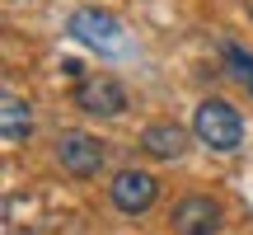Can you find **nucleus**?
<instances>
[{
	"label": "nucleus",
	"instance_id": "1",
	"mask_svg": "<svg viewBox=\"0 0 253 235\" xmlns=\"http://www.w3.org/2000/svg\"><path fill=\"white\" fill-rule=\"evenodd\" d=\"M192 136L202 146H211V151L230 155L244 146V118H239V109L230 99H202L192 109Z\"/></svg>",
	"mask_w": 253,
	"mask_h": 235
},
{
	"label": "nucleus",
	"instance_id": "2",
	"mask_svg": "<svg viewBox=\"0 0 253 235\" xmlns=\"http://www.w3.org/2000/svg\"><path fill=\"white\" fill-rule=\"evenodd\" d=\"M103 160H108V146L94 132L71 127V132L56 136V165H61L66 174H75V179H94V174L103 170Z\"/></svg>",
	"mask_w": 253,
	"mask_h": 235
},
{
	"label": "nucleus",
	"instance_id": "3",
	"mask_svg": "<svg viewBox=\"0 0 253 235\" xmlns=\"http://www.w3.org/2000/svg\"><path fill=\"white\" fill-rule=\"evenodd\" d=\"M108 198L113 207L122 212V217H141V212L155 207V198H160V179H155L150 170H118L108 183Z\"/></svg>",
	"mask_w": 253,
	"mask_h": 235
},
{
	"label": "nucleus",
	"instance_id": "4",
	"mask_svg": "<svg viewBox=\"0 0 253 235\" xmlns=\"http://www.w3.org/2000/svg\"><path fill=\"white\" fill-rule=\"evenodd\" d=\"M169 226H173V235H216L225 226V212H220V202L207 198V193H188V198L173 202Z\"/></svg>",
	"mask_w": 253,
	"mask_h": 235
},
{
	"label": "nucleus",
	"instance_id": "5",
	"mask_svg": "<svg viewBox=\"0 0 253 235\" xmlns=\"http://www.w3.org/2000/svg\"><path fill=\"white\" fill-rule=\"evenodd\" d=\"M71 99H75V109L89 113V118H122L126 113V90L113 75H89V80H80Z\"/></svg>",
	"mask_w": 253,
	"mask_h": 235
},
{
	"label": "nucleus",
	"instance_id": "6",
	"mask_svg": "<svg viewBox=\"0 0 253 235\" xmlns=\"http://www.w3.org/2000/svg\"><path fill=\"white\" fill-rule=\"evenodd\" d=\"M71 33L80 38V43L108 52V57H122V52H126L122 24H118L113 14H103V9H75V14H71Z\"/></svg>",
	"mask_w": 253,
	"mask_h": 235
},
{
	"label": "nucleus",
	"instance_id": "7",
	"mask_svg": "<svg viewBox=\"0 0 253 235\" xmlns=\"http://www.w3.org/2000/svg\"><path fill=\"white\" fill-rule=\"evenodd\" d=\"M141 151L155 155V160H178L188 151V132H183L173 118H155V122L141 127Z\"/></svg>",
	"mask_w": 253,
	"mask_h": 235
},
{
	"label": "nucleus",
	"instance_id": "8",
	"mask_svg": "<svg viewBox=\"0 0 253 235\" xmlns=\"http://www.w3.org/2000/svg\"><path fill=\"white\" fill-rule=\"evenodd\" d=\"M28 132H33V104L24 94L5 90L0 94V136H5V146H24Z\"/></svg>",
	"mask_w": 253,
	"mask_h": 235
},
{
	"label": "nucleus",
	"instance_id": "9",
	"mask_svg": "<svg viewBox=\"0 0 253 235\" xmlns=\"http://www.w3.org/2000/svg\"><path fill=\"white\" fill-rule=\"evenodd\" d=\"M249 14H253V0H249Z\"/></svg>",
	"mask_w": 253,
	"mask_h": 235
},
{
	"label": "nucleus",
	"instance_id": "10",
	"mask_svg": "<svg viewBox=\"0 0 253 235\" xmlns=\"http://www.w3.org/2000/svg\"><path fill=\"white\" fill-rule=\"evenodd\" d=\"M9 5H14V0H9Z\"/></svg>",
	"mask_w": 253,
	"mask_h": 235
}]
</instances>
